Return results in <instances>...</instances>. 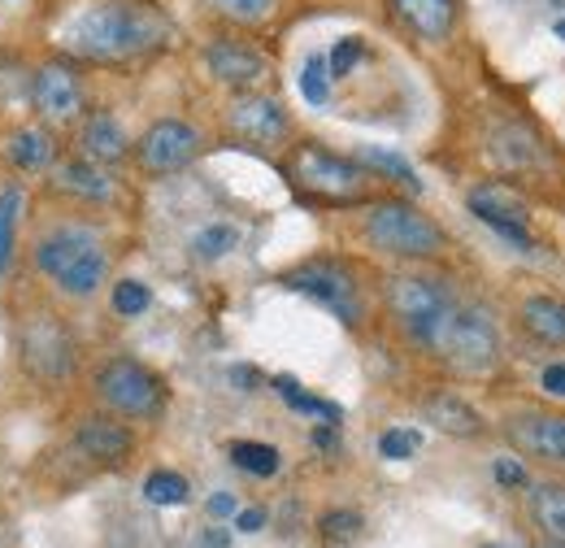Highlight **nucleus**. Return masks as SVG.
I'll return each mask as SVG.
<instances>
[{
	"label": "nucleus",
	"mask_w": 565,
	"mask_h": 548,
	"mask_svg": "<svg viewBox=\"0 0 565 548\" xmlns=\"http://www.w3.org/2000/svg\"><path fill=\"white\" fill-rule=\"evenodd\" d=\"M188 479L183 475H174V471H152L148 483H143V496L152 500V505H183L188 500Z\"/></svg>",
	"instance_id": "nucleus-29"
},
{
	"label": "nucleus",
	"mask_w": 565,
	"mask_h": 548,
	"mask_svg": "<svg viewBox=\"0 0 565 548\" xmlns=\"http://www.w3.org/2000/svg\"><path fill=\"white\" fill-rule=\"evenodd\" d=\"M361 166L383 170L392 183H401V188H409V192H423V179H418V175H414V166H409L405 157H396V152H383V148H361Z\"/></svg>",
	"instance_id": "nucleus-26"
},
{
	"label": "nucleus",
	"mask_w": 565,
	"mask_h": 548,
	"mask_svg": "<svg viewBox=\"0 0 565 548\" xmlns=\"http://www.w3.org/2000/svg\"><path fill=\"white\" fill-rule=\"evenodd\" d=\"M18 352H22V366L31 379L40 383H62L74 370V336L71 327L57 318V314H26L22 327H18Z\"/></svg>",
	"instance_id": "nucleus-7"
},
{
	"label": "nucleus",
	"mask_w": 565,
	"mask_h": 548,
	"mask_svg": "<svg viewBox=\"0 0 565 548\" xmlns=\"http://www.w3.org/2000/svg\"><path fill=\"white\" fill-rule=\"evenodd\" d=\"M426 348L457 375H492L500 361V331L488 318V309L452 301V309L439 318V327L430 331Z\"/></svg>",
	"instance_id": "nucleus-2"
},
{
	"label": "nucleus",
	"mask_w": 565,
	"mask_h": 548,
	"mask_svg": "<svg viewBox=\"0 0 565 548\" xmlns=\"http://www.w3.org/2000/svg\"><path fill=\"white\" fill-rule=\"evenodd\" d=\"M235 527H239V531H262V527H266V509H244V514H235Z\"/></svg>",
	"instance_id": "nucleus-39"
},
{
	"label": "nucleus",
	"mask_w": 565,
	"mask_h": 548,
	"mask_svg": "<svg viewBox=\"0 0 565 548\" xmlns=\"http://www.w3.org/2000/svg\"><path fill=\"white\" fill-rule=\"evenodd\" d=\"M504 435H509V444L518 453L565 471V413H548V410L509 413L504 418Z\"/></svg>",
	"instance_id": "nucleus-13"
},
{
	"label": "nucleus",
	"mask_w": 565,
	"mask_h": 548,
	"mask_svg": "<svg viewBox=\"0 0 565 548\" xmlns=\"http://www.w3.org/2000/svg\"><path fill=\"white\" fill-rule=\"evenodd\" d=\"M531 523L544 531V540L565 545V483H540L531 492Z\"/></svg>",
	"instance_id": "nucleus-23"
},
{
	"label": "nucleus",
	"mask_w": 565,
	"mask_h": 548,
	"mask_svg": "<svg viewBox=\"0 0 565 548\" xmlns=\"http://www.w3.org/2000/svg\"><path fill=\"white\" fill-rule=\"evenodd\" d=\"M205 545H210V548H226V545H231V536H226V531H210V536H205Z\"/></svg>",
	"instance_id": "nucleus-41"
},
{
	"label": "nucleus",
	"mask_w": 565,
	"mask_h": 548,
	"mask_svg": "<svg viewBox=\"0 0 565 548\" xmlns=\"http://www.w3.org/2000/svg\"><path fill=\"white\" fill-rule=\"evenodd\" d=\"M365 240L387 253V257H409V262H426L444 253V231L418 213L405 201H379L365 213Z\"/></svg>",
	"instance_id": "nucleus-4"
},
{
	"label": "nucleus",
	"mask_w": 565,
	"mask_h": 548,
	"mask_svg": "<svg viewBox=\"0 0 565 548\" xmlns=\"http://www.w3.org/2000/svg\"><path fill=\"white\" fill-rule=\"evenodd\" d=\"M148 287H143L140 278H122L118 287H114V309L122 314V318H136V314H143L148 309Z\"/></svg>",
	"instance_id": "nucleus-34"
},
{
	"label": "nucleus",
	"mask_w": 565,
	"mask_h": 548,
	"mask_svg": "<svg viewBox=\"0 0 565 548\" xmlns=\"http://www.w3.org/2000/svg\"><path fill=\"white\" fill-rule=\"evenodd\" d=\"M66 40L87 62H131L170 40V18L152 0H105L74 22Z\"/></svg>",
	"instance_id": "nucleus-1"
},
{
	"label": "nucleus",
	"mask_w": 565,
	"mask_h": 548,
	"mask_svg": "<svg viewBox=\"0 0 565 548\" xmlns=\"http://www.w3.org/2000/svg\"><path fill=\"white\" fill-rule=\"evenodd\" d=\"M217 13H226V18H235V22H266L270 13H275V4L279 0H210Z\"/></svg>",
	"instance_id": "nucleus-32"
},
{
	"label": "nucleus",
	"mask_w": 565,
	"mask_h": 548,
	"mask_svg": "<svg viewBox=\"0 0 565 548\" xmlns=\"http://www.w3.org/2000/svg\"><path fill=\"white\" fill-rule=\"evenodd\" d=\"M418 431H409V426H392V431H383V440H379V453L387 457V462H405V457H414L418 453Z\"/></svg>",
	"instance_id": "nucleus-33"
},
{
	"label": "nucleus",
	"mask_w": 565,
	"mask_h": 548,
	"mask_svg": "<svg viewBox=\"0 0 565 548\" xmlns=\"http://www.w3.org/2000/svg\"><path fill=\"white\" fill-rule=\"evenodd\" d=\"M127 152H131V139H127L118 118L92 114V118L78 127V157H87V161H96V166H114V161H122Z\"/></svg>",
	"instance_id": "nucleus-17"
},
{
	"label": "nucleus",
	"mask_w": 565,
	"mask_h": 548,
	"mask_svg": "<svg viewBox=\"0 0 565 548\" xmlns=\"http://www.w3.org/2000/svg\"><path fill=\"white\" fill-rule=\"evenodd\" d=\"M361 53H365V44H361L356 35L340 40V44L331 49V57H327V70H331V78H344V74H349V70L361 62Z\"/></svg>",
	"instance_id": "nucleus-36"
},
{
	"label": "nucleus",
	"mask_w": 565,
	"mask_h": 548,
	"mask_svg": "<svg viewBox=\"0 0 565 548\" xmlns=\"http://www.w3.org/2000/svg\"><path fill=\"white\" fill-rule=\"evenodd\" d=\"M210 514L213 518H231V514H239V505H235L231 492H217V496H210Z\"/></svg>",
	"instance_id": "nucleus-38"
},
{
	"label": "nucleus",
	"mask_w": 565,
	"mask_h": 548,
	"mask_svg": "<svg viewBox=\"0 0 565 548\" xmlns=\"http://www.w3.org/2000/svg\"><path fill=\"white\" fill-rule=\"evenodd\" d=\"M322 536H327V545H356L361 540V531H365V518L353 514V509H331V514H322Z\"/></svg>",
	"instance_id": "nucleus-28"
},
{
	"label": "nucleus",
	"mask_w": 565,
	"mask_h": 548,
	"mask_svg": "<svg viewBox=\"0 0 565 548\" xmlns=\"http://www.w3.org/2000/svg\"><path fill=\"white\" fill-rule=\"evenodd\" d=\"M300 92L313 101V105H327V96H331V70H327V57H309L305 62V74H300Z\"/></svg>",
	"instance_id": "nucleus-30"
},
{
	"label": "nucleus",
	"mask_w": 565,
	"mask_h": 548,
	"mask_svg": "<svg viewBox=\"0 0 565 548\" xmlns=\"http://www.w3.org/2000/svg\"><path fill=\"white\" fill-rule=\"evenodd\" d=\"M466 201H470V213H475L479 222H488L500 240H509V244L522 249V253L535 249L531 213H526V201H522L513 188H504V183H479V188H470Z\"/></svg>",
	"instance_id": "nucleus-10"
},
{
	"label": "nucleus",
	"mask_w": 565,
	"mask_h": 548,
	"mask_svg": "<svg viewBox=\"0 0 565 548\" xmlns=\"http://www.w3.org/2000/svg\"><path fill=\"white\" fill-rule=\"evenodd\" d=\"M83 105H87V92H83V78L62 62H49L31 74V109L49 123V127H66L74 118H83Z\"/></svg>",
	"instance_id": "nucleus-12"
},
{
	"label": "nucleus",
	"mask_w": 565,
	"mask_h": 548,
	"mask_svg": "<svg viewBox=\"0 0 565 548\" xmlns=\"http://www.w3.org/2000/svg\"><path fill=\"white\" fill-rule=\"evenodd\" d=\"M452 301L457 296L448 292L444 278H430V274H396V278H387V309L418 344L430 340V331L452 309Z\"/></svg>",
	"instance_id": "nucleus-8"
},
{
	"label": "nucleus",
	"mask_w": 565,
	"mask_h": 548,
	"mask_svg": "<svg viewBox=\"0 0 565 548\" xmlns=\"http://www.w3.org/2000/svg\"><path fill=\"white\" fill-rule=\"evenodd\" d=\"M544 548H565V545H553V540H548V545H544Z\"/></svg>",
	"instance_id": "nucleus-45"
},
{
	"label": "nucleus",
	"mask_w": 565,
	"mask_h": 548,
	"mask_svg": "<svg viewBox=\"0 0 565 548\" xmlns=\"http://www.w3.org/2000/svg\"><path fill=\"white\" fill-rule=\"evenodd\" d=\"M239 244V235H235V226H210V231H201L196 240H192V249H196V257H222V253H231Z\"/></svg>",
	"instance_id": "nucleus-35"
},
{
	"label": "nucleus",
	"mask_w": 565,
	"mask_h": 548,
	"mask_svg": "<svg viewBox=\"0 0 565 548\" xmlns=\"http://www.w3.org/2000/svg\"><path fill=\"white\" fill-rule=\"evenodd\" d=\"M544 388H548L553 397H565V366H548V370H544Z\"/></svg>",
	"instance_id": "nucleus-40"
},
{
	"label": "nucleus",
	"mask_w": 565,
	"mask_h": 548,
	"mask_svg": "<svg viewBox=\"0 0 565 548\" xmlns=\"http://www.w3.org/2000/svg\"><path fill=\"white\" fill-rule=\"evenodd\" d=\"M423 418L435 426V431L452 435V440H475V435H483V413L475 410L470 401L452 397V392H435V397H426Z\"/></svg>",
	"instance_id": "nucleus-18"
},
{
	"label": "nucleus",
	"mask_w": 565,
	"mask_h": 548,
	"mask_svg": "<svg viewBox=\"0 0 565 548\" xmlns=\"http://www.w3.org/2000/svg\"><path fill=\"white\" fill-rule=\"evenodd\" d=\"M4 157H9L13 170H26V175L49 170L53 157H57L53 131H49V127H18V131L9 136V144H4Z\"/></svg>",
	"instance_id": "nucleus-20"
},
{
	"label": "nucleus",
	"mask_w": 565,
	"mask_h": 548,
	"mask_svg": "<svg viewBox=\"0 0 565 548\" xmlns=\"http://www.w3.org/2000/svg\"><path fill=\"white\" fill-rule=\"evenodd\" d=\"M522 327L526 336L548 348H562L565 344V301L562 296H531L522 301Z\"/></svg>",
	"instance_id": "nucleus-21"
},
{
	"label": "nucleus",
	"mask_w": 565,
	"mask_h": 548,
	"mask_svg": "<svg viewBox=\"0 0 565 548\" xmlns=\"http://www.w3.org/2000/svg\"><path fill=\"white\" fill-rule=\"evenodd\" d=\"M557 35H562V40H565V18H562V22H557Z\"/></svg>",
	"instance_id": "nucleus-43"
},
{
	"label": "nucleus",
	"mask_w": 565,
	"mask_h": 548,
	"mask_svg": "<svg viewBox=\"0 0 565 548\" xmlns=\"http://www.w3.org/2000/svg\"><path fill=\"white\" fill-rule=\"evenodd\" d=\"M57 188L83 197V201H109V197H114V183H109L105 166H96V161H87V157L66 161V166L57 170Z\"/></svg>",
	"instance_id": "nucleus-22"
},
{
	"label": "nucleus",
	"mask_w": 565,
	"mask_h": 548,
	"mask_svg": "<svg viewBox=\"0 0 565 548\" xmlns=\"http://www.w3.org/2000/svg\"><path fill=\"white\" fill-rule=\"evenodd\" d=\"M18 213H22V192L4 188L0 192V274L13 262V244H18Z\"/></svg>",
	"instance_id": "nucleus-27"
},
{
	"label": "nucleus",
	"mask_w": 565,
	"mask_h": 548,
	"mask_svg": "<svg viewBox=\"0 0 565 548\" xmlns=\"http://www.w3.org/2000/svg\"><path fill=\"white\" fill-rule=\"evenodd\" d=\"M226 127L231 136L248 139V144H279L287 136V109H282L275 96H239L226 114Z\"/></svg>",
	"instance_id": "nucleus-15"
},
{
	"label": "nucleus",
	"mask_w": 565,
	"mask_h": 548,
	"mask_svg": "<svg viewBox=\"0 0 565 548\" xmlns=\"http://www.w3.org/2000/svg\"><path fill=\"white\" fill-rule=\"evenodd\" d=\"M495 483H500V487H522V483H526V471H522L513 457H500V462H495Z\"/></svg>",
	"instance_id": "nucleus-37"
},
{
	"label": "nucleus",
	"mask_w": 565,
	"mask_h": 548,
	"mask_svg": "<svg viewBox=\"0 0 565 548\" xmlns=\"http://www.w3.org/2000/svg\"><path fill=\"white\" fill-rule=\"evenodd\" d=\"M0 548H13V545H9V527H4V514H0Z\"/></svg>",
	"instance_id": "nucleus-42"
},
{
	"label": "nucleus",
	"mask_w": 565,
	"mask_h": 548,
	"mask_svg": "<svg viewBox=\"0 0 565 548\" xmlns=\"http://www.w3.org/2000/svg\"><path fill=\"white\" fill-rule=\"evenodd\" d=\"M205 66L226 87H253V83H262L270 74L266 53H257L253 44H239V40H213L205 49Z\"/></svg>",
	"instance_id": "nucleus-16"
},
{
	"label": "nucleus",
	"mask_w": 565,
	"mask_h": 548,
	"mask_svg": "<svg viewBox=\"0 0 565 548\" xmlns=\"http://www.w3.org/2000/svg\"><path fill=\"white\" fill-rule=\"evenodd\" d=\"M287 287L305 292L309 301L327 305L335 318H344L349 327L361 323V287L353 283V274L335 262H305L287 274Z\"/></svg>",
	"instance_id": "nucleus-9"
},
{
	"label": "nucleus",
	"mask_w": 565,
	"mask_h": 548,
	"mask_svg": "<svg viewBox=\"0 0 565 548\" xmlns=\"http://www.w3.org/2000/svg\"><path fill=\"white\" fill-rule=\"evenodd\" d=\"M492 152L509 166V170H526L531 161H540V139L531 136L526 127H500V131H495Z\"/></svg>",
	"instance_id": "nucleus-24"
},
{
	"label": "nucleus",
	"mask_w": 565,
	"mask_h": 548,
	"mask_svg": "<svg viewBox=\"0 0 565 548\" xmlns=\"http://www.w3.org/2000/svg\"><path fill=\"white\" fill-rule=\"evenodd\" d=\"M483 548H513V545H483Z\"/></svg>",
	"instance_id": "nucleus-44"
},
{
	"label": "nucleus",
	"mask_w": 565,
	"mask_h": 548,
	"mask_svg": "<svg viewBox=\"0 0 565 548\" xmlns=\"http://www.w3.org/2000/svg\"><path fill=\"white\" fill-rule=\"evenodd\" d=\"M74 449H78L87 462H96V466H122V462L136 453V435H131L127 422L96 413V418H83V422L74 426Z\"/></svg>",
	"instance_id": "nucleus-14"
},
{
	"label": "nucleus",
	"mask_w": 565,
	"mask_h": 548,
	"mask_svg": "<svg viewBox=\"0 0 565 548\" xmlns=\"http://www.w3.org/2000/svg\"><path fill=\"white\" fill-rule=\"evenodd\" d=\"M96 397H100V405L114 413V418H157L161 405H166V388H161V379L140 366L136 357H114V361H105L100 366V375H96Z\"/></svg>",
	"instance_id": "nucleus-6"
},
{
	"label": "nucleus",
	"mask_w": 565,
	"mask_h": 548,
	"mask_svg": "<svg viewBox=\"0 0 565 548\" xmlns=\"http://www.w3.org/2000/svg\"><path fill=\"white\" fill-rule=\"evenodd\" d=\"M396 13L405 18V27L423 40H448L452 22H457V0H396Z\"/></svg>",
	"instance_id": "nucleus-19"
},
{
	"label": "nucleus",
	"mask_w": 565,
	"mask_h": 548,
	"mask_svg": "<svg viewBox=\"0 0 565 548\" xmlns=\"http://www.w3.org/2000/svg\"><path fill=\"white\" fill-rule=\"evenodd\" d=\"M196 152H201V131L179 118H161L136 139V161L148 175H174V170L192 166Z\"/></svg>",
	"instance_id": "nucleus-11"
},
{
	"label": "nucleus",
	"mask_w": 565,
	"mask_h": 548,
	"mask_svg": "<svg viewBox=\"0 0 565 548\" xmlns=\"http://www.w3.org/2000/svg\"><path fill=\"white\" fill-rule=\"evenodd\" d=\"M35 271L53 287H62L66 296H92L109 274V253L92 231L57 226L53 235L35 244Z\"/></svg>",
	"instance_id": "nucleus-3"
},
{
	"label": "nucleus",
	"mask_w": 565,
	"mask_h": 548,
	"mask_svg": "<svg viewBox=\"0 0 565 548\" xmlns=\"http://www.w3.org/2000/svg\"><path fill=\"white\" fill-rule=\"evenodd\" d=\"M275 388L282 392V401L291 405V410H300V413H318V418H327V422H335L340 418V410L331 405V401H318V397H305L291 379H275Z\"/></svg>",
	"instance_id": "nucleus-31"
},
{
	"label": "nucleus",
	"mask_w": 565,
	"mask_h": 548,
	"mask_svg": "<svg viewBox=\"0 0 565 548\" xmlns=\"http://www.w3.org/2000/svg\"><path fill=\"white\" fill-rule=\"evenodd\" d=\"M291 179L296 188H305L318 201H335V205H353L365 197L370 175L365 166H356L340 152H327L322 144H300L291 157Z\"/></svg>",
	"instance_id": "nucleus-5"
},
{
	"label": "nucleus",
	"mask_w": 565,
	"mask_h": 548,
	"mask_svg": "<svg viewBox=\"0 0 565 548\" xmlns=\"http://www.w3.org/2000/svg\"><path fill=\"white\" fill-rule=\"evenodd\" d=\"M231 462L257 479H270L279 471V449L275 444H257V440H235L231 444Z\"/></svg>",
	"instance_id": "nucleus-25"
}]
</instances>
